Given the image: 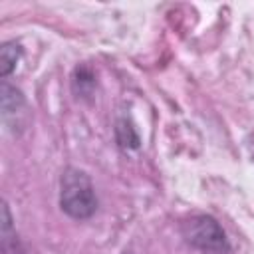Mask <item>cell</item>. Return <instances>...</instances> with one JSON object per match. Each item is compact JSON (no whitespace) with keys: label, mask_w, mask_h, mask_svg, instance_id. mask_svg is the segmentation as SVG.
I'll return each mask as SVG.
<instances>
[{"label":"cell","mask_w":254,"mask_h":254,"mask_svg":"<svg viewBox=\"0 0 254 254\" xmlns=\"http://www.w3.org/2000/svg\"><path fill=\"white\" fill-rule=\"evenodd\" d=\"M60 208L73 220H87L95 214L99 200L89 175L77 167H67L60 177Z\"/></svg>","instance_id":"1"},{"label":"cell","mask_w":254,"mask_h":254,"mask_svg":"<svg viewBox=\"0 0 254 254\" xmlns=\"http://www.w3.org/2000/svg\"><path fill=\"white\" fill-rule=\"evenodd\" d=\"M185 240L202 254H230L224 228L210 214H192L181 224Z\"/></svg>","instance_id":"2"},{"label":"cell","mask_w":254,"mask_h":254,"mask_svg":"<svg viewBox=\"0 0 254 254\" xmlns=\"http://www.w3.org/2000/svg\"><path fill=\"white\" fill-rule=\"evenodd\" d=\"M0 101H2L4 125L14 133H22L28 123V107H26L24 93L4 79L0 85Z\"/></svg>","instance_id":"3"},{"label":"cell","mask_w":254,"mask_h":254,"mask_svg":"<svg viewBox=\"0 0 254 254\" xmlns=\"http://www.w3.org/2000/svg\"><path fill=\"white\" fill-rule=\"evenodd\" d=\"M0 246H2V254H26V248L16 232L12 214H10V206L4 202L2 206V226H0Z\"/></svg>","instance_id":"4"},{"label":"cell","mask_w":254,"mask_h":254,"mask_svg":"<svg viewBox=\"0 0 254 254\" xmlns=\"http://www.w3.org/2000/svg\"><path fill=\"white\" fill-rule=\"evenodd\" d=\"M71 89L77 97H89L95 89V73L87 65H77L71 75Z\"/></svg>","instance_id":"5"},{"label":"cell","mask_w":254,"mask_h":254,"mask_svg":"<svg viewBox=\"0 0 254 254\" xmlns=\"http://www.w3.org/2000/svg\"><path fill=\"white\" fill-rule=\"evenodd\" d=\"M22 58V46L18 42H4L0 48V75L6 79L18 65Z\"/></svg>","instance_id":"6"},{"label":"cell","mask_w":254,"mask_h":254,"mask_svg":"<svg viewBox=\"0 0 254 254\" xmlns=\"http://www.w3.org/2000/svg\"><path fill=\"white\" fill-rule=\"evenodd\" d=\"M115 139H117V145L121 149H139V135L131 127V123H127V119H119L117 121Z\"/></svg>","instance_id":"7"},{"label":"cell","mask_w":254,"mask_h":254,"mask_svg":"<svg viewBox=\"0 0 254 254\" xmlns=\"http://www.w3.org/2000/svg\"><path fill=\"white\" fill-rule=\"evenodd\" d=\"M248 147H250V155H252V161H254V135L250 137V143H248Z\"/></svg>","instance_id":"8"}]
</instances>
